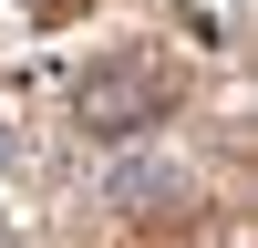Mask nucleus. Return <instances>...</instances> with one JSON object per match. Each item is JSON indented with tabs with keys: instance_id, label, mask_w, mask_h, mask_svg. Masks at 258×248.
<instances>
[{
	"instance_id": "f257e3e1",
	"label": "nucleus",
	"mask_w": 258,
	"mask_h": 248,
	"mask_svg": "<svg viewBox=\"0 0 258 248\" xmlns=\"http://www.w3.org/2000/svg\"><path fill=\"white\" fill-rule=\"evenodd\" d=\"M145 114H155V62H114V73L83 83V124L93 135H135Z\"/></svg>"
}]
</instances>
